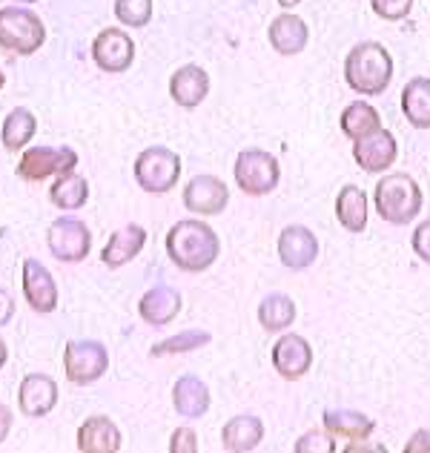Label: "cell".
Returning a JSON list of instances; mask_svg holds the SVG:
<instances>
[{"label": "cell", "instance_id": "obj_23", "mask_svg": "<svg viewBox=\"0 0 430 453\" xmlns=\"http://www.w3.org/2000/svg\"><path fill=\"white\" fill-rule=\"evenodd\" d=\"M261 439H265V422L258 416H235V419L224 425L221 448L230 453H247L256 450Z\"/></svg>", "mask_w": 430, "mask_h": 453}, {"label": "cell", "instance_id": "obj_11", "mask_svg": "<svg viewBox=\"0 0 430 453\" xmlns=\"http://www.w3.org/2000/svg\"><path fill=\"white\" fill-rule=\"evenodd\" d=\"M270 359L281 379L296 381L313 367V348H310V342L304 336H298V333H284V336L273 344Z\"/></svg>", "mask_w": 430, "mask_h": 453}, {"label": "cell", "instance_id": "obj_7", "mask_svg": "<svg viewBox=\"0 0 430 453\" xmlns=\"http://www.w3.org/2000/svg\"><path fill=\"white\" fill-rule=\"evenodd\" d=\"M110 371V350L95 339H72L64 348V376L72 385H92Z\"/></svg>", "mask_w": 430, "mask_h": 453}, {"label": "cell", "instance_id": "obj_10", "mask_svg": "<svg viewBox=\"0 0 430 453\" xmlns=\"http://www.w3.org/2000/svg\"><path fill=\"white\" fill-rule=\"evenodd\" d=\"M92 61L101 73L121 75L135 61L133 35L124 29H101L92 41Z\"/></svg>", "mask_w": 430, "mask_h": 453}, {"label": "cell", "instance_id": "obj_41", "mask_svg": "<svg viewBox=\"0 0 430 453\" xmlns=\"http://www.w3.org/2000/svg\"><path fill=\"white\" fill-rule=\"evenodd\" d=\"M298 4H302V0H279V6H281L284 12H290V9H296Z\"/></svg>", "mask_w": 430, "mask_h": 453}, {"label": "cell", "instance_id": "obj_25", "mask_svg": "<svg viewBox=\"0 0 430 453\" xmlns=\"http://www.w3.org/2000/svg\"><path fill=\"white\" fill-rule=\"evenodd\" d=\"M339 127H342V133L348 135L350 141H362L367 135H373L381 129V115L373 104H367V101H353L344 106V112L339 118Z\"/></svg>", "mask_w": 430, "mask_h": 453}, {"label": "cell", "instance_id": "obj_17", "mask_svg": "<svg viewBox=\"0 0 430 453\" xmlns=\"http://www.w3.org/2000/svg\"><path fill=\"white\" fill-rule=\"evenodd\" d=\"M210 95V75L207 69H201L198 64H184L178 66L170 78V98L181 106V110H196L204 104Z\"/></svg>", "mask_w": 430, "mask_h": 453}, {"label": "cell", "instance_id": "obj_6", "mask_svg": "<svg viewBox=\"0 0 430 453\" xmlns=\"http://www.w3.org/2000/svg\"><path fill=\"white\" fill-rule=\"evenodd\" d=\"M135 181L147 193H170L181 178V158L170 147H147L135 158Z\"/></svg>", "mask_w": 430, "mask_h": 453}, {"label": "cell", "instance_id": "obj_13", "mask_svg": "<svg viewBox=\"0 0 430 453\" xmlns=\"http://www.w3.org/2000/svg\"><path fill=\"white\" fill-rule=\"evenodd\" d=\"M230 201V189L215 175H196L184 187V207L196 216H219Z\"/></svg>", "mask_w": 430, "mask_h": 453}, {"label": "cell", "instance_id": "obj_2", "mask_svg": "<svg viewBox=\"0 0 430 453\" xmlns=\"http://www.w3.org/2000/svg\"><path fill=\"white\" fill-rule=\"evenodd\" d=\"M344 81L362 98H376L393 81V58L379 41H362L344 58Z\"/></svg>", "mask_w": 430, "mask_h": 453}, {"label": "cell", "instance_id": "obj_21", "mask_svg": "<svg viewBox=\"0 0 430 453\" xmlns=\"http://www.w3.org/2000/svg\"><path fill=\"white\" fill-rule=\"evenodd\" d=\"M143 244H147V230H143L141 224H127L110 235V242H106L104 253H101V261L110 270H118V267L129 265V261L143 250Z\"/></svg>", "mask_w": 430, "mask_h": 453}, {"label": "cell", "instance_id": "obj_35", "mask_svg": "<svg viewBox=\"0 0 430 453\" xmlns=\"http://www.w3.org/2000/svg\"><path fill=\"white\" fill-rule=\"evenodd\" d=\"M170 450L173 453H196L198 450V436L193 427H178L170 439Z\"/></svg>", "mask_w": 430, "mask_h": 453}, {"label": "cell", "instance_id": "obj_1", "mask_svg": "<svg viewBox=\"0 0 430 453\" xmlns=\"http://www.w3.org/2000/svg\"><path fill=\"white\" fill-rule=\"evenodd\" d=\"M221 242L210 224L201 219H184L166 233V256L184 273H204L215 265Z\"/></svg>", "mask_w": 430, "mask_h": 453}, {"label": "cell", "instance_id": "obj_40", "mask_svg": "<svg viewBox=\"0 0 430 453\" xmlns=\"http://www.w3.org/2000/svg\"><path fill=\"white\" fill-rule=\"evenodd\" d=\"M9 362V348H6V342L0 339V367H4Z\"/></svg>", "mask_w": 430, "mask_h": 453}, {"label": "cell", "instance_id": "obj_5", "mask_svg": "<svg viewBox=\"0 0 430 453\" xmlns=\"http://www.w3.org/2000/svg\"><path fill=\"white\" fill-rule=\"evenodd\" d=\"M233 173H235V184L244 196H270L279 187L281 166L270 152L250 147L238 152Z\"/></svg>", "mask_w": 430, "mask_h": 453}, {"label": "cell", "instance_id": "obj_43", "mask_svg": "<svg viewBox=\"0 0 430 453\" xmlns=\"http://www.w3.org/2000/svg\"><path fill=\"white\" fill-rule=\"evenodd\" d=\"M15 4H38V0H15Z\"/></svg>", "mask_w": 430, "mask_h": 453}, {"label": "cell", "instance_id": "obj_33", "mask_svg": "<svg viewBox=\"0 0 430 453\" xmlns=\"http://www.w3.org/2000/svg\"><path fill=\"white\" fill-rule=\"evenodd\" d=\"M370 9H373L376 18L388 20V23H396V20H404L411 15L413 0H370Z\"/></svg>", "mask_w": 430, "mask_h": 453}, {"label": "cell", "instance_id": "obj_34", "mask_svg": "<svg viewBox=\"0 0 430 453\" xmlns=\"http://www.w3.org/2000/svg\"><path fill=\"white\" fill-rule=\"evenodd\" d=\"M336 442H333V434L325 431H310L296 442V453H333Z\"/></svg>", "mask_w": 430, "mask_h": 453}, {"label": "cell", "instance_id": "obj_37", "mask_svg": "<svg viewBox=\"0 0 430 453\" xmlns=\"http://www.w3.org/2000/svg\"><path fill=\"white\" fill-rule=\"evenodd\" d=\"M404 453H430V431H427V427L416 431L408 439V445H404Z\"/></svg>", "mask_w": 430, "mask_h": 453}, {"label": "cell", "instance_id": "obj_4", "mask_svg": "<svg viewBox=\"0 0 430 453\" xmlns=\"http://www.w3.org/2000/svg\"><path fill=\"white\" fill-rule=\"evenodd\" d=\"M46 41L43 20L27 6H4L0 9V50L35 55Z\"/></svg>", "mask_w": 430, "mask_h": 453}, {"label": "cell", "instance_id": "obj_32", "mask_svg": "<svg viewBox=\"0 0 430 453\" xmlns=\"http://www.w3.org/2000/svg\"><path fill=\"white\" fill-rule=\"evenodd\" d=\"M115 18L129 29H141L152 20V0H115Z\"/></svg>", "mask_w": 430, "mask_h": 453}, {"label": "cell", "instance_id": "obj_36", "mask_svg": "<svg viewBox=\"0 0 430 453\" xmlns=\"http://www.w3.org/2000/svg\"><path fill=\"white\" fill-rule=\"evenodd\" d=\"M413 253L419 256L425 265H430V219H425L413 230Z\"/></svg>", "mask_w": 430, "mask_h": 453}, {"label": "cell", "instance_id": "obj_16", "mask_svg": "<svg viewBox=\"0 0 430 453\" xmlns=\"http://www.w3.org/2000/svg\"><path fill=\"white\" fill-rule=\"evenodd\" d=\"M396 155H399V144L390 129H379V133L362 141H353V158L365 173H385L396 161Z\"/></svg>", "mask_w": 430, "mask_h": 453}, {"label": "cell", "instance_id": "obj_28", "mask_svg": "<svg viewBox=\"0 0 430 453\" xmlns=\"http://www.w3.org/2000/svg\"><path fill=\"white\" fill-rule=\"evenodd\" d=\"M50 198H52V204L58 210H64V212L81 210L89 201V184H87V178L78 175L75 170L58 175V181L50 189Z\"/></svg>", "mask_w": 430, "mask_h": 453}, {"label": "cell", "instance_id": "obj_29", "mask_svg": "<svg viewBox=\"0 0 430 453\" xmlns=\"http://www.w3.org/2000/svg\"><path fill=\"white\" fill-rule=\"evenodd\" d=\"M38 133V121H35V115L27 110V106H18V110H12L4 121V129H0V141H4V147L9 152H18L29 144Z\"/></svg>", "mask_w": 430, "mask_h": 453}, {"label": "cell", "instance_id": "obj_22", "mask_svg": "<svg viewBox=\"0 0 430 453\" xmlns=\"http://www.w3.org/2000/svg\"><path fill=\"white\" fill-rule=\"evenodd\" d=\"M173 408L184 419H201L210 411V388L198 376H181L173 388Z\"/></svg>", "mask_w": 430, "mask_h": 453}, {"label": "cell", "instance_id": "obj_39", "mask_svg": "<svg viewBox=\"0 0 430 453\" xmlns=\"http://www.w3.org/2000/svg\"><path fill=\"white\" fill-rule=\"evenodd\" d=\"M12 422H15V416H12V411L6 408L4 402H0V445L6 442V436L12 431Z\"/></svg>", "mask_w": 430, "mask_h": 453}, {"label": "cell", "instance_id": "obj_12", "mask_svg": "<svg viewBox=\"0 0 430 453\" xmlns=\"http://www.w3.org/2000/svg\"><path fill=\"white\" fill-rule=\"evenodd\" d=\"M279 258L287 270H307L316 265L319 258V242L316 233L307 230L302 224L284 226L279 235Z\"/></svg>", "mask_w": 430, "mask_h": 453}, {"label": "cell", "instance_id": "obj_31", "mask_svg": "<svg viewBox=\"0 0 430 453\" xmlns=\"http://www.w3.org/2000/svg\"><path fill=\"white\" fill-rule=\"evenodd\" d=\"M210 333L207 330H184L178 336H170L158 342L152 348V359H161V356H175V353H189V350H201L204 344H210Z\"/></svg>", "mask_w": 430, "mask_h": 453}, {"label": "cell", "instance_id": "obj_30", "mask_svg": "<svg viewBox=\"0 0 430 453\" xmlns=\"http://www.w3.org/2000/svg\"><path fill=\"white\" fill-rule=\"evenodd\" d=\"M296 319V304L290 296L284 293H270L265 302L258 304V321L267 333H281L293 325Z\"/></svg>", "mask_w": 430, "mask_h": 453}, {"label": "cell", "instance_id": "obj_3", "mask_svg": "<svg viewBox=\"0 0 430 453\" xmlns=\"http://www.w3.org/2000/svg\"><path fill=\"white\" fill-rule=\"evenodd\" d=\"M373 204L381 221L388 224H411L422 212L425 196L416 178L408 173H388L373 189Z\"/></svg>", "mask_w": 430, "mask_h": 453}, {"label": "cell", "instance_id": "obj_9", "mask_svg": "<svg viewBox=\"0 0 430 453\" xmlns=\"http://www.w3.org/2000/svg\"><path fill=\"white\" fill-rule=\"evenodd\" d=\"M78 166V152L69 147H32L20 155L18 175L23 181H46L50 175H64Z\"/></svg>", "mask_w": 430, "mask_h": 453}, {"label": "cell", "instance_id": "obj_8", "mask_svg": "<svg viewBox=\"0 0 430 453\" xmlns=\"http://www.w3.org/2000/svg\"><path fill=\"white\" fill-rule=\"evenodd\" d=\"M46 244H50V253L58 261H66V265H78L89 256L92 247V233L89 226L83 224L81 219L72 216H61L50 224L46 230Z\"/></svg>", "mask_w": 430, "mask_h": 453}, {"label": "cell", "instance_id": "obj_27", "mask_svg": "<svg viewBox=\"0 0 430 453\" xmlns=\"http://www.w3.org/2000/svg\"><path fill=\"white\" fill-rule=\"evenodd\" d=\"M325 431L339 436V439H367L370 434L376 431V422L370 419L365 413H356V411H327L325 413Z\"/></svg>", "mask_w": 430, "mask_h": 453}, {"label": "cell", "instance_id": "obj_20", "mask_svg": "<svg viewBox=\"0 0 430 453\" xmlns=\"http://www.w3.org/2000/svg\"><path fill=\"white\" fill-rule=\"evenodd\" d=\"M124 448V439L118 425L106 416H89L78 427V450L81 453H118Z\"/></svg>", "mask_w": 430, "mask_h": 453}, {"label": "cell", "instance_id": "obj_18", "mask_svg": "<svg viewBox=\"0 0 430 453\" xmlns=\"http://www.w3.org/2000/svg\"><path fill=\"white\" fill-rule=\"evenodd\" d=\"M181 313V293L173 290L170 284H155L138 302V316L152 327H164Z\"/></svg>", "mask_w": 430, "mask_h": 453}, {"label": "cell", "instance_id": "obj_26", "mask_svg": "<svg viewBox=\"0 0 430 453\" xmlns=\"http://www.w3.org/2000/svg\"><path fill=\"white\" fill-rule=\"evenodd\" d=\"M336 219L348 233H362L367 226V196L362 187L348 184L339 189L336 198Z\"/></svg>", "mask_w": 430, "mask_h": 453}, {"label": "cell", "instance_id": "obj_38", "mask_svg": "<svg viewBox=\"0 0 430 453\" xmlns=\"http://www.w3.org/2000/svg\"><path fill=\"white\" fill-rule=\"evenodd\" d=\"M12 316H15V302H12V296L0 288V327H6Z\"/></svg>", "mask_w": 430, "mask_h": 453}, {"label": "cell", "instance_id": "obj_42", "mask_svg": "<svg viewBox=\"0 0 430 453\" xmlns=\"http://www.w3.org/2000/svg\"><path fill=\"white\" fill-rule=\"evenodd\" d=\"M4 83H6V75H4V69H0V89H4Z\"/></svg>", "mask_w": 430, "mask_h": 453}, {"label": "cell", "instance_id": "obj_14", "mask_svg": "<svg viewBox=\"0 0 430 453\" xmlns=\"http://www.w3.org/2000/svg\"><path fill=\"white\" fill-rule=\"evenodd\" d=\"M23 296L35 313L58 310V284L38 258H23Z\"/></svg>", "mask_w": 430, "mask_h": 453}, {"label": "cell", "instance_id": "obj_24", "mask_svg": "<svg viewBox=\"0 0 430 453\" xmlns=\"http://www.w3.org/2000/svg\"><path fill=\"white\" fill-rule=\"evenodd\" d=\"M402 112L416 129H430V78H411L402 89Z\"/></svg>", "mask_w": 430, "mask_h": 453}, {"label": "cell", "instance_id": "obj_15", "mask_svg": "<svg viewBox=\"0 0 430 453\" xmlns=\"http://www.w3.org/2000/svg\"><path fill=\"white\" fill-rule=\"evenodd\" d=\"M18 404L20 413L29 416V419H41V416H50L58 404V385L52 376L46 373H29L23 376L20 388H18Z\"/></svg>", "mask_w": 430, "mask_h": 453}, {"label": "cell", "instance_id": "obj_19", "mask_svg": "<svg viewBox=\"0 0 430 453\" xmlns=\"http://www.w3.org/2000/svg\"><path fill=\"white\" fill-rule=\"evenodd\" d=\"M267 41L279 55H298L304 52V46L310 41V29L296 12H281L279 18L270 20Z\"/></svg>", "mask_w": 430, "mask_h": 453}]
</instances>
